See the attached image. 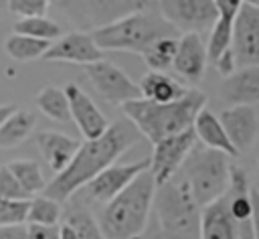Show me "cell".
Segmentation results:
<instances>
[{
  "label": "cell",
  "mask_w": 259,
  "mask_h": 239,
  "mask_svg": "<svg viewBox=\"0 0 259 239\" xmlns=\"http://www.w3.org/2000/svg\"><path fill=\"white\" fill-rule=\"evenodd\" d=\"M229 158L231 156H227L225 152H219L200 144L190 150L184 164L176 172L182 176L192 198L198 203L200 209L225 196L229 188V174H231Z\"/></svg>",
  "instance_id": "8992f818"
},
{
  "label": "cell",
  "mask_w": 259,
  "mask_h": 239,
  "mask_svg": "<svg viewBox=\"0 0 259 239\" xmlns=\"http://www.w3.org/2000/svg\"><path fill=\"white\" fill-rule=\"evenodd\" d=\"M219 93L227 105L259 103V65L237 67L233 75L223 79Z\"/></svg>",
  "instance_id": "e0dca14e"
},
{
  "label": "cell",
  "mask_w": 259,
  "mask_h": 239,
  "mask_svg": "<svg viewBox=\"0 0 259 239\" xmlns=\"http://www.w3.org/2000/svg\"><path fill=\"white\" fill-rule=\"evenodd\" d=\"M176 49H178V38L174 34L160 36V38H156L154 43H150L144 49L142 59L146 61V65L150 67V71H166L174 63Z\"/></svg>",
  "instance_id": "d4e9b609"
},
{
  "label": "cell",
  "mask_w": 259,
  "mask_h": 239,
  "mask_svg": "<svg viewBox=\"0 0 259 239\" xmlns=\"http://www.w3.org/2000/svg\"><path fill=\"white\" fill-rule=\"evenodd\" d=\"M200 239H237L235 223L229 215L225 196L202 209Z\"/></svg>",
  "instance_id": "44dd1931"
},
{
  "label": "cell",
  "mask_w": 259,
  "mask_h": 239,
  "mask_svg": "<svg viewBox=\"0 0 259 239\" xmlns=\"http://www.w3.org/2000/svg\"><path fill=\"white\" fill-rule=\"evenodd\" d=\"M138 87H140V93L144 99H150L156 103L176 101L188 91L180 81L166 75L164 71H148L146 75H142Z\"/></svg>",
  "instance_id": "ffe728a7"
},
{
  "label": "cell",
  "mask_w": 259,
  "mask_h": 239,
  "mask_svg": "<svg viewBox=\"0 0 259 239\" xmlns=\"http://www.w3.org/2000/svg\"><path fill=\"white\" fill-rule=\"evenodd\" d=\"M208 63L206 47L202 45L200 34L196 32H184L178 38V49L176 57L172 63V69L188 83H198L204 77Z\"/></svg>",
  "instance_id": "2e32d148"
},
{
  "label": "cell",
  "mask_w": 259,
  "mask_h": 239,
  "mask_svg": "<svg viewBox=\"0 0 259 239\" xmlns=\"http://www.w3.org/2000/svg\"><path fill=\"white\" fill-rule=\"evenodd\" d=\"M156 223L166 239H200L202 209L180 174L160 184L154 194Z\"/></svg>",
  "instance_id": "277c9868"
},
{
  "label": "cell",
  "mask_w": 259,
  "mask_h": 239,
  "mask_svg": "<svg viewBox=\"0 0 259 239\" xmlns=\"http://www.w3.org/2000/svg\"><path fill=\"white\" fill-rule=\"evenodd\" d=\"M192 130H194V136H196V142H200L202 146L206 148H212V150H219V152H225L227 156H239V152L235 150V146L231 144L219 115H214L210 109L202 107L198 111V115L194 117V124H192Z\"/></svg>",
  "instance_id": "d6986e66"
},
{
  "label": "cell",
  "mask_w": 259,
  "mask_h": 239,
  "mask_svg": "<svg viewBox=\"0 0 259 239\" xmlns=\"http://www.w3.org/2000/svg\"><path fill=\"white\" fill-rule=\"evenodd\" d=\"M0 198H12V201L30 198L24 192V188L20 186V182L16 180V176L8 170V166H2L0 168Z\"/></svg>",
  "instance_id": "d6a6232c"
},
{
  "label": "cell",
  "mask_w": 259,
  "mask_h": 239,
  "mask_svg": "<svg viewBox=\"0 0 259 239\" xmlns=\"http://www.w3.org/2000/svg\"><path fill=\"white\" fill-rule=\"evenodd\" d=\"M251 201H253V239H259V192L251 188Z\"/></svg>",
  "instance_id": "74e56055"
},
{
  "label": "cell",
  "mask_w": 259,
  "mask_h": 239,
  "mask_svg": "<svg viewBox=\"0 0 259 239\" xmlns=\"http://www.w3.org/2000/svg\"><path fill=\"white\" fill-rule=\"evenodd\" d=\"M59 239H79V231H77L71 223L63 221V223L59 225Z\"/></svg>",
  "instance_id": "f35d334b"
},
{
  "label": "cell",
  "mask_w": 259,
  "mask_h": 239,
  "mask_svg": "<svg viewBox=\"0 0 259 239\" xmlns=\"http://www.w3.org/2000/svg\"><path fill=\"white\" fill-rule=\"evenodd\" d=\"M51 0H8V10L20 18L26 16H45Z\"/></svg>",
  "instance_id": "1f68e13d"
},
{
  "label": "cell",
  "mask_w": 259,
  "mask_h": 239,
  "mask_svg": "<svg viewBox=\"0 0 259 239\" xmlns=\"http://www.w3.org/2000/svg\"><path fill=\"white\" fill-rule=\"evenodd\" d=\"M233 22L235 20H223V18H217L212 28H210V34H208V43H206V55H208V61L214 63L225 51L231 49V43H233Z\"/></svg>",
  "instance_id": "f546056e"
},
{
  "label": "cell",
  "mask_w": 259,
  "mask_h": 239,
  "mask_svg": "<svg viewBox=\"0 0 259 239\" xmlns=\"http://www.w3.org/2000/svg\"><path fill=\"white\" fill-rule=\"evenodd\" d=\"M150 168V160H138L132 164H111L103 172H99L87 186V196L95 203H109L115 194H119L140 172Z\"/></svg>",
  "instance_id": "4fadbf2b"
},
{
  "label": "cell",
  "mask_w": 259,
  "mask_h": 239,
  "mask_svg": "<svg viewBox=\"0 0 259 239\" xmlns=\"http://www.w3.org/2000/svg\"><path fill=\"white\" fill-rule=\"evenodd\" d=\"M245 4H251V6L259 8V0H245Z\"/></svg>",
  "instance_id": "7bdbcfd3"
},
{
  "label": "cell",
  "mask_w": 259,
  "mask_h": 239,
  "mask_svg": "<svg viewBox=\"0 0 259 239\" xmlns=\"http://www.w3.org/2000/svg\"><path fill=\"white\" fill-rule=\"evenodd\" d=\"M6 166L16 176V180L20 182V186L24 188V192L28 196L45 192L47 180H45V174H42V168L38 166V162H34V160H12Z\"/></svg>",
  "instance_id": "484cf974"
},
{
  "label": "cell",
  "mask_w": 259,
  "mask_h": 239,
  "mask_svg": "<svg viewBox=\"0 0 259 239\" xmlns=\"http://www.w3.org/2000/svg\"><path fill=\"white\" fill-rule=\"evenodd\" d=\"M229 215L235 223L237 239H253V201L249 176L241 166L231 164L229 188L225 192Z\"/></svg>",
  "instance_id": "30bf717a"
},
{
  "label": "cell",
  "mask_w": 259,
  "mask_h": 239,
  "mask_svg": "<svg viewBox=\"0 0 259 239\" xmlns=\"http://www.w3.org/2000/svg\"><path fill=\"white\" fill-rule=\"evenodd\" d=\"M67 203L71 205L63 211V221L71 223L79 231V239H105L99 229V223L83 203H73L71 198Z\"/></svg>",
  "instance_id": "4316f807"
},
{
  "label": "cell",
  "mask_w": 259,
  "mask_h": 239,
  "mask_svg": "<svg viewBox=\"0 0 259 239\" xmlns=\"http://www.w3.org/2000/svg\"><path fill=\"white\" fill-rule=\"evenodd\" d=\"M36 115L28 109H14L0 124V148H16L20 146L34 130Z\"/></svg>",
  "instance_id": "7402d4cb"
},
{
  "label": "cell",
  "mask_w": 259,
  "mask_h": 239,
  "mask_svg": "<svg viewBox=\"0 0 259 239\" xmlns=\"http://www.w3.org/2000/svg\"><path fill=\"white\" fill-rule=\"evenodd\" d=\"M103 51L93 41L91 32L75 30L69 34H61L57 41H53L42 55L45 61H61V63H75V65H89L95 61H101Z\"/></svg>",
  "instance_id": "7c38bea8"
},
{
  "label": "cell",
  "mask_w": 259,
  "mask_h": 239,
  "mask_svg": "<svg viewBox=\"0 0 259 239\" xmlns=\"http://www.w3.org/2000/svg\"><path fill=\"white\" fill-rule=\"evenodd\" d=\"M206 105V95L198 89H188L180 99L170 103H156L150 99H134L121 105L123 117H127L144 138L152 144L190 130L198 111Z\"/></svg>",
  "instance_id": "3957f363"
},
{
  "label": "cell",
  "mask_w": 259,
  "mask_h": 239,
  "mask_svg": "<svg viewBox=\"0 0 259 239\" xmlns=\"http://www.w3.org/2000/svg\"><path fill=\"white\" fill-rule=\"evenodd\" d=\"M65 93H67V99H69L71 120L77 124L81 136L85 140L99 138L109 128V122L101 113V109L93 103V99L77 83H69L65 87Z\"/></svg>",
  "instance_id": "9a60e30c"
},
{
  "label": "cell",
  "mask_w": 259,
  "mask_h": 239,
  "mask_svg": "<svg viewBox=\"0 0 259 239\" xmlns=\"http://www.w3.org/2000/svg\"><path fill=\"white\" fill-rule=\"evenodd\" d=\"M28 239H59V225H26Z\"/></svg>",
  "instance_id": "836d02e7"
},
{
  "label": "cell",
  "mask_w": 259,
  "mask_h": 239,
  "mask_svg": "<svg viewBox=\"0 0 259 239\" xmlns=\"http://www.w3.org/2000/svg\"><path fill=\"white\" fill-rule=\"evenodd\" d=\"M156 180L146 168L119 194L103 205L99 213V229L105 239H140L150 223L154 207Z\"/></svg>",
  "instance_id": "7a4b0ae2"
},
{
  "label": "cell",
  "mask_w": 259,
  "mask_h": 239,
  "mask_svg": "<svg viewBox=\"0 0 259 239\" xmlns=\"http://www.w3.org/2000/svg\"><path fill=\"white\" fill-rule=\"evenodd\" d=\"M243 4H245V0H214L217 12H219L217 18H223V20H235V16H237V12L241 10Z\"/></svg>",
  "instance_id": "d590c367"
},
{
  "label": "cell",
  "mask_w": 259,
  "mask_h": 239,
  "mask_svg": "<svg viewBox=\"0 0 259 239\" xmlns=\"http://www.w3.org/2000/svg\"><path fill=\"white\" fill-rule=\"evenodd\" d=\"M160 16L180 32L210 30L219 12L214 0H156Z\"/></svg>",
  "instance_id": "52a82bcc"
},
{
  "label": "cell",
  "mask_w": 259,
  "mask_h": 239,
  "mask_svg": "<svg viewBox=\"0 0 259 239\" xmlns=\"http://www.w3.org/2000/svg\"><path fill=\"white\" fill-rule=\"evenodd\" d=\"M14 109H16L14 105H0V124H2V122H4V120H6Z\"/></svg>",
  "instance_id": "60d3db41"
},
{
  "label": "cell",
  "mask_w": 259,
  "mask_h": 239,
  "mask_svg": "<svg viewBox=\"0 0 259 239\" xmlns=\"http://www.w3.org/2000/svg\"><path fill=\"white\" fill-rule=\"evenodd\" d=\"M36 107L42 115H47L49 120H55V122H69L71 120V111H69V99H67V93L65 89L61 87H55V85H49V87H42L38 93H36Z\"/></svg>",
  "instance_id": "603a6c76"
},
{
  "label": "cell",
  "mask_w": 259,
  "mask_h": 239,
  "mask_svg": "<svg viewBox=\"0 0 259 239\" xmlns=\"http://www.w3.org/2000/svg\"><path fill=\"white\" fill-rule=\"evenodd\" d=\"M214 69H217V73L225 79V77H229V75H233L235 71H237V61H235V53H233V49H229V51H225L214 63Z\"/></svg>",
  "instance_id": "e575fe53"
},
{
  "label": "cell",
  "mask_w": 259,
  "mask_h": 239,
  "mask_svg": "<svg viewBox=\"0 0 259 239\" xmlns=\"http://www.w3.org/2000/svg\"><path fill=\"white\" fill-rule=\"evenodd\" d=\"M140 239H166V237L162 235V231H160V227H158V223L154 219L152 223H148V227H146V231L142 233Z\"/></svg>",
  "instance_id": "ab89813d"
},
{
  "label": "cell",
  "mask_w": 259,
  "mask_h": 239,
  "mask_svg": "<svg viewBox=\"0 0 259 239\" xmlns=\"http://www.w3.org/2000/svg\"><path fill=\"white\" fill-rule=\"evenodd\" d=\"M219 120L239 154L255 146L259 138V115L253 105H229L221 111Z\"/></svg>",
  "instance_id": "5bb4252c"
},
{
  "label": "cell",
  "mask_w": 259,
  "mask_h": 239,
  "mask_svg": "<svg viewBox=\"0 0 259 239\" xmlns=\"http://www.w3.org/2000/svg\"><path fill=\"white\" fill-rule=\"evenodd\" d=\"M51 2H55V4H61V2H63V0H51Z\"/></svg>",
  "instance_id": "ee69618b"
},
{
  "label": "cell",
  "mask_w": 259,
  "mask_h": 239,
  "mask_svg": "<svg viewBox=\"0 0 259 239\" xmlns=\"http://www.w3.org/2000/svg\"><path fill=\"white\" fill-rule=\"evenodd\" d=\"M237 67L259 65V8L243 4L233 22V43Z\"/></svg>",
  "instance_id": "8fae6325"
},
{
  "label": "cell",
  "mask_w": 259,
  "mask_h": 239,
  "mask_svg": "<svg viewBox=\"0 0 259 239\" xmlns=\"http://www.w3.org/2000/svg\"><path fill=\"white\" fill-rule=\"evenodd\" d=\"M196 146V136L194 130H184L180 134L168 136L160 142L154 144V152L150 158V172L156 180V184H164L168 182L184 164L186 156L190 154V150Z\"/></svg>",
  "instance_id": "9c48e42d"
},
{
  "label": "cell",
  "mask_w": 259,
  "mask_h": 239,
  "mask_svg": "<svg viewBox=\"0 0 259 239\" xmlns=\"http://www.w3.org/2000/svg\"><path fill=\"white\" fill-rule=\"evenodd\" d=\"M63 221V203L47 196V194H38L34 198H30V207H28V219L26 223H34V225H59Z\"/></svg>",
  "instance_id": "83f0119b"
},
{
  "label": "cell",
  "mask_w": 259,
  "mask_h": 239,
  "mask_svg": "<svg viewBox=\"0 0 259 239\" xmlns=\"http://www.w3.org/2000/svg\"><path fill=\"white\" fill-rule=\"evenodd\" d=\"M49 45H51L49 41L14 32L4 41V51L14 61H34V59H42Z\"/></svg>",
  "instance_id": "cb8c5ba5"
},
{
  "label": "cell",
  "mask_w": 259,
  "mask_h": 239,
  "mask_svg": "<svg viewBox=\"0 0 259 239\" xmlns=\"http://www.w3.org/2000/svg\"><path fill=\"white\" fill-rule=\"evenodd\" d=\"M30 198H0V225H26Z\"/></svg>",
  "instance_id": "4dcf8cb0"
},
{
  "label": "cell",
  "mask_w": 259,
  "mask_h": 239,
  "mask_svg": "<svg viewBox=\"0 0 259 239\" xmlns=\"http://www.w3.org/2000/svg\"><path fill=\"white\" fill-rule=\"evenodd\" d=\"M0 239H28L26 225H0Z\"/></svg>",
  "instance_id": "8d00e7d4"
},
{
  "label": "cell",
  "mask_w": 259,
  "mask_h": 239,
  "mask_svg": "<svg viewBox=\"0 0 259 239\" xmlns=\"http://www.w3.org/2000/svg\"><path fill=\"white\" fill-rule=\"evenodd\" d=\"M34 140H36L40 156L45 158L47 166L55 174H59L73 160V156L77 154L81 146V142H77L75 138L59 134V132H38Z\"/></svg>",
  "instance_id": "ac0fdd59"
},
{
  "label": "cell",
  "mask_w": 259,
  "mask_h": 239,
  "mask_svg": "<svg viewBox=\"0 0 259 239\" xmlns=\"http://www.w3.org/2000/svg\"><path fill=\"white\" fill-rule=\"evenodd\" d=\"M168 34H174V28L160 16V12L150 10V6L91 30V36L101 51H127L138 55H142L156 38Z\"/></svg>",
  "instance_id": "5b68a950"
},
{
  "label": "cell",
  "mask_w": 259,
  "mask_h": 239,
  "mask_svg": "<svg viewBox=\"0 0 259 239\" xmlns=\"http://www.w3.org/2000/svg\"><path fill=\"white\" fill-rule=\"evenodd\" d=\"M85 75L91 81L93 89L111 105H123L127 101L140 99V87L134 83L119 67H115L109 61H95L85 65Z\"/></svg>",
  "instance_id": "ba28073f"
},
{
  "label": "cell",
  "mask_w": 259,
  "mask_h": 239,
  "mask_svg": "<svg viewBox=\"0 0 259 239\" xmlns=\"http://www.w3.org/2000/svg\"><path fill=\"white\" fill-rule=\"evenodd\" d=\"M253 188L259 192V162H257V174H255V186Z\"/></svg>",
  "instance_id": "b9f144b4"
},
{
  "label": "cell",
  "mask_w": 259,
  "mask_h": 239,
  "mask_svg": "<svg viewBox=\"0 0 259 239\" xmlns=\"http://www.w3.org/2000/svg\"><path fill=\"white\" fill-rule=\"evenodd\" d=\"M142 138L144 136L140 134V130L127 117L115 120L99 138L81 142L73 160L59 174H55L51 182H47L42 194L59 203H67L81 188H85L99 172L115 164L117 158L125 150L136 146Z\"/></svg>",
  "instance_id": "6da1fadb"
},
{
  "label": "cell",
  "mask_w": 259,
  "mask_h": 239,
  "mask_svg": "<svg viewBox=\"0 0 259 239\" xmlns=\"http://www.w3.org/2000/svg\"><path fill=\"white\" fill-rule=\"evenodd\" d=\"M14 32H20V34H28V36H34V38H42V41H57L63 30L61 26L47 18V16H26V18H20L18 22H14Z\"/></svg>",
  "instance_id": "f1b7e54d"
}]
</instances>
